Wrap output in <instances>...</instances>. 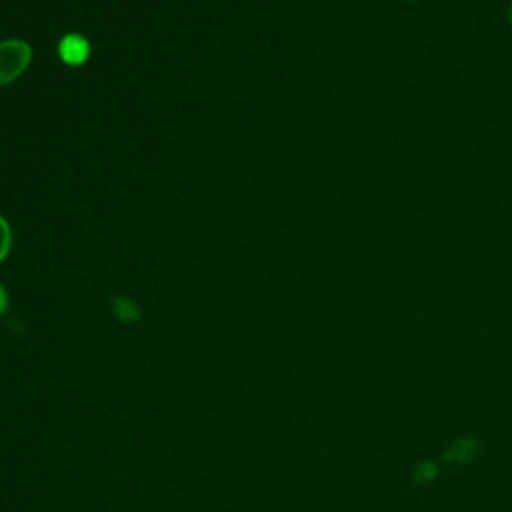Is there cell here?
Segmentation results:
<instances>
[{
  "label": "cell",
  "mask_w": 512,
  "mask_h": 512,
  "mask_svg": "<svg viewBox=\"0 0 512 512\" xmlns=\"http://www.w3.org/2000/svg\"><path fill=\"white\" fill-rule=\"evenodd\" d=\"M58 54L62 62L70 66H78L88 60L90 56V44L82 34H66L58 44Z\"/></svg>",
  "instance_id": "obj_2"
},
{
  "label": "cell",
  "mask_w": 512,
  "mask_h": 512,
  "mask_svg": "<svg viewBox=\"0 0 512 512\" xmlns=\"http://www.w3.org/2000/svg\"><path fill=\"white\" fill-rule=\"evenodd\" d=\"M112 310L120 320H134L140 316L138 306L128 298H112Z\"/></svg>",
  "instance_id": "obj_3"
},
{
  "label": "cell",
  "mask_w": 512,
  "mask_h": 512,
  "mask_svg": "<svg viewBox=\"0 0 512 512\" xmlns=\"http://www.w3.org/2000/svg\"><path fill=\"white\" fill-rule=\"evenodd\" d=\"M506 18H508V22H510V26H512V2L508 4V10H506Z\"/></svg>",
  "instance_id": "obj_6"
},
{
  "label": "cell",
  "mask_w": 512,
  "mask_h": 512,
  "mask_svg": "<svg viewBox=\"0 0 512 512\" xmlns=\"http://www.w3.org/2000/svg\"><path fill=\"white\" fill-rule=\"evenodd\" d=\"M32 62V46L26 40H0V86L20 78Z\"/></svg>",
  "instance_id": "obj_1"
},
{
  "label": "cell",
  "mask_w": 512,
  "mask_h": 512,
  "mask_svg": "<svg viewBox=\"0 0 512 512\" xmlns=\"http://www.w3.org/2000/svg\"><path fill=\"white\" fill-rule=\"evenodd\" d=\"M6 308H8V292H6V288L0 284V316L6 312Z\"/></svg>",
  "instance_id": "obj_5"
},
{
  "label": "cell",
  "mask_w": 512,
  "mask_h": 512,
  "mask_svg": "<svg viewBox=\"0 0 512 512\" xmlns=\"http://www.w3.org/2000/svg\"><path fill=\"white\" fill-rule=\"evenodd\" d=\"M12 246V230L10 224L4 220V216L0 214V262L8 256Z\"/></svg>",
  "instance_id": "obj_4"
}]
</instances>
